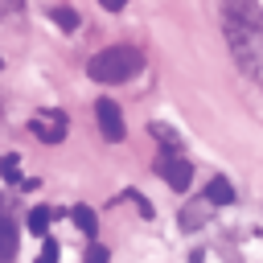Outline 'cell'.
<instances>
[{
	"label": "cell",
	"mask_w": 263,
	"mask_h": 263,
	"mask_svg": "<svg viewBox=\"0 0 263 263\" xmlns=\"http://www.w3.org/2000/svg\"><path fill=\"white\" fill-rule=\"evenodd\" d=\"M152 136H156V140H160L168 152H177V148H181V140H177V132H173V127H160V123H152Z\"/></svg>",
	"instance_id": "obj_13"
},
{
	"label": "cell",
	"mask_w": 263,
	"mask_h": 263,
	"mask_svg": "<svg viewBox=\"0 0 263 263\" xmlns=\"http://www.w3.org/2000/svg\"><path fill=\"white\" fill-rule=\"evenodd\" d=\"M29 132H33L41 144H62L66 132H70V119H66L62 107H37V111L29 115Z\"/></svg>",
	"instance_id": "obj_3"
},
{
	"label": "cell",
	"mask_w": 263,
	"mask_h": 263,
	"mask_svg": "<svg viewBox=\"0 0 263 263\" xmlns=\"http://www.w3.org/2000/svg\"><path fill=\"white\" fill-rule=\"evenodd\" d=\"M201 197H205V201H214V205H230V201H234V185H230L226 177H210Z\"/></svg>",
	"instance_id": "obj_9"
},
{
	"label": "cell",
	"mask_w": 263,
	"mask_h": 263,
	"mask_svg": "<svg viewBox=\"0 0 263 263\" xmlns=\"http://www.w3.org/2000/svg\"><path fill=\"white\" fill-rule=\"evenodd\" d=\"M140 70H144V53L132 49V45H107V49H99V53L86 62V74H90L95 82H107V86L132 82Z\"/></svg>",
	"instance_id": "obj_1"
},
{
	"label": "cell",
	"mask_w": 263,
	"mask_h": 263,
	"mask_svg": "<svg viewBox=\"0 0 263 263\" xmlns=\"http://www.w3.org/2000/svg\"><path fill=\"white\" fill-rule=\"evenodd\" d=\"M37 263H58V242L45 234V242H41V255H37Z\"/></svg>",
	"instance_id": "obj_15"
},
{
	"label": "cell",
	"mask_w": 263,
	"mask_h": 263,
	"mask_svg": "<svg viewBox=\"0 0 263 263\" xmlns=\"http://www.w3.org/2000/svg\"><path fill=\"white\" fill-rule=\"evenodd\" d=\"M95 123H99V136L107 140V144H119L123 140V111H119V103L115 99H99L95 103Z\"/></svg>",
	"instance_id": "obj_4"
},
{
	"label": "cell",
	"mask_w": 263,
	"mask_h": 263,
	"mask_svg": "<svg viewBox=\"0 0 263 263\" xmlns=\"http://www.w3.org/2000/svg\"><path fill=\"white\" fill-rule=\"evenodd\" d=\"M49 218H53V214H49L45 205H33V210H29V230H33L37 238H45V230H49Z\"/></svg>",
	"instance_id": "obj_12"
},
{
	"label": "cell",
	"mask_w": 263,
	"mask_h": 263,
	"mask_svg": "<svg viewBox=\"0 0 263 263\" xmlns=\"http://www.w3.org/2000/svg\"><path fill=\"white\" fill-rule=\"evenodd\" d=\"M86 263H107V251H103V247H90V251H86Z\"/></svg>",
	"instance_id": "obj_17"
},
{
	"label": "cell",
	"mask_w": 263,
	"mask_h": 263,
	"mask_svg": "<svg viewBox=\"0 0 263 263\" xmlns=\"http://www.w3.org/2000/svg\"><path fill=\"white\" fill-rule=\"evenodd\" d=\"M21 4H25V0H0V16H12V12H21Z\"/></svg>",
	"instance_id": "obj_16"
},
{
	"label": "cell",
	"mask_w": 263,
	"mask_h": 263,
	"mask_svg": "<svg viewBox=\"0 0 263 263\" xmlns=\"http://www.w3.org/2000/svg\"><path fill=\"white\" fill-rule=\"evenodd\" d=\"M222 29H226V45H230V58L238 62V70L255 78L259 66H263V29L230 25V21H222Z\"/></svg>",
	"instance_id": "obj_2"
},
{
	"label": "cell",
	"mask_w": 263,
	"mask_h": 263,
	"mask_svg": "<svg viewBox=\"0 0 263 263\" xmlns=\"http://www.w3.org/2000/svg\"><path fill=\"white\" fill-rule=\"evenodd\" d=\"M70 218H74V226H78L86 238H95V234H99V214H95L90 205H74V210H70Z\"/></svg>",
	"instance_id": "obj_10"
},
{
	"label": "cell",
	"mask_w": 263,
	"mask_h": 263,
	"mask_svg": "<svg viewBox=\"0 0 263 263\" xmlns=\"http://www.w3.org/2000/svg\"><path fill=\"white\" fill-rule=\"evenodd\" d=\"M49 21H53L58 29H66V33L78 29V12H74L70 4H53V8H49Z\"/></svg>",
	"instance_id": "obj_11"
},
{
	"label": "cell",
	"mask_w": 263,
	"mask_h": 263,
	"mask_svg": "<svg viewBox=\"0 0 263 263\" xmlns=\"http://www.w3.org/2000/svg\"><path fill=\"white\" fill-rule=\"evenodd\" d=\"M16 247H21V234H16V226L0 214V263H12V259H16Z\"/></svg>",
	"instance_id": "obj_8"
},
{
	"label": "cell",
	"mask_w": 263,
	"mask_h": 263,
	"mask_svg": "<svg viewBox=\"0 0 263 263\" xmlns=\"http://www.w3.org/2000/svg\"><path fill=\"white\" fill-rule=\"evenodd\" d=\"M99 4H103V8H107V12H119V8H123V4H127V0H99Z\"/></svg>",
	"instance_id": "obj_18"
},
{
	"label": "cell",
	"mask_w": 263,
	"mask_h": 263,
	"mask_svg": "<svg viewBox=\"0 0 263 263\" xmlns=\"http://www.w3.org/2000/svg\"><path fill=\"white\" fill-rule=\"evenodd\" d=\"M222 21L263 29V4L259 0H222Z\"/></svg>",
	"instance_id": "obj_6"
},
{
	"label": "cell",
	"mask_w": 263,
	"mask_h": 263,
	"mask_svg": "<svg viewBox=\"0 0 263 263\" xmlns=\"http://www.w3.org/2000/svg\"><path fill=\"white\" fill-rule=\"evenodd\" d=\"M156 173H160L164 185L177 189V193H185V189L193 185V164H189L185 156H177V152H164V156L156 160Z\"/></svg>",
	"instance_id": "obj_5"
},
{
	"label": "cell",
	"mask_w": 263,
	"mask_h": 263,
	"mask_svg": "<svg viewBox=\"0 0 263 263\" xmlns=\"http://www.w3.org/2000/svg\"><path fill=\"white\" fill-rule=\"evenodd\" d=\"M0 173H4V181H21V160L16 156H4L0 160Z\"/></svg>",
	"instance_id": "obj_14"
},
{
	"label": "cell",
	"mask_w": 263,
	"mask_h": 263,
	"mask_svg": "<svg viewBox=\"0 0 263 263\" xmlns=\"http://www.w3.org/2000/svg\"><path fill=\"white\" fill-rule=\"evenodd\" d=\"M214 210H218V205L205 201V197H201V201H189V205L181 210V230H197V226H205V222L214 218Z\"/></svg>",
	"instance_id": "obj_7"
}]
</instances>
